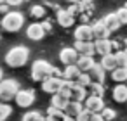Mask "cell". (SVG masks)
Instances as JSON below:
<instances>
[{
  "instance_id": "6da1fadb",
  "label": "cell",
  "mask_w": 127,
  "mask_h": 121,
  "mask_svg": "<svg viewBox=\"0 0 127 121\" xmlns=\"http://www.w3.org/2000/svg\"><path fill=\"white\" fill-rule=\"evenodd\" d=\"M30 59V50L23 45H16L12 47L7 54H5V64L11 68H21L28 62Z\"/></svg>"
},
{
  "instance_id": "7a4b0ae2",
  "label": "cell",
  "mask_w": 127,
  "mask_h": 121,
  "mask_svg": "<svg viewBox=\"0 0 127 121\" xmlns=\"http://www.w3.org/2000/svg\"><path fill=\"white\" fill-rule=\"evenodd\" d=\"M54 68L56 66H52L51 62H47L44 59L35 61L32 64V80L33 81H44V80L51 78L52 73H54Z\"/></svg>"
},
{
  "instance_id": "3957f363",
  "label": "cell",
  "mask_w": 127,
  "mask_h": 121,
  "mask_svg": "<svg viewBox=\"0 0 127 121\" xmlns=\"http://www.w3.org/2000/svg\"><path fill=\"white\" fill-rule=\"evenodd\" d=\"M25 26V16L18 11H11L2 17V28L9 33H16Z\"/></svg>"
},
{
  "instance_id": "277c9868",
  "label": "cell",
  "mask_w": 127,
  "mask_h": 121,
  "mask_svg": "<svg viewBox=\"0 0 127 121\" xmlns=\"http://www.w3.org/2000/svg\"><path fill=\"white\" fill-rule=\"evenodd\" d=\"M19 83L12 78L9 80H2L0 81V102H9L16 97V93L19 92Z\"/></svg>"
},
{
  "instance_id": "5b68a950",
  "label": "cell",
  "mask_w": 127,
  "mask_h": 121,
  "mask_svg": "<svg viewBox=\"0 0 127 121\" xmlns=\"http://www.w3.org/2000/svg\"><path fill=\"white\" fill-rule=\"evenodd\" d=\"M14 102L19 105V107H30L33 102H35V92L33 90H30V88H26V90H19L18 93H16V97H14Z\"/></svg>"
},
{
  "instance_id": "8992f818",
  "label": "cell",
  "mask_w": 127,
  "mask_h": 121,
  "mask_svg": "<svg viewBox=\"0 0 127 121\" xmlns=\"http://www.w3.org/2000/svg\"><path fill=\"white\" fill-rule=\"evenodd\" d=\"M78 57H80V54L77 52L75 47H64V49H61V52H59V61H61L64 66L77 64Z\"/></svg>"
},
{
  "instance_id": "52a82bcc",
  "label": "cell",
  "mask_w": 127,
  "mask_h": 121,
  "mask_svg": "<svg viewBox=\"0 0 127 121\" xmlns=\"http://www.w3.org/2000/svg\"><path fill=\"white\" fill-rule=\"evenodd\" d=\"M75 40L78 42H94V30L92 24H80L75 30Z\"/></svg>"
},
{
  "instance_id": "ba28073f",
  "label": "cell",
  "mask_w": 127,
  "mask_h": 121,
  "mask_svg": "<svg viewBox=\"0 0 127 121\" xmlns=\"http://www.w3.org/2000/svg\"><path fill=\"white\" fill-rule=\"evenodd\" d=\"M63 83H64V80H63V78L51 76V78H47V80H44V81H42V90H44V92H47V93H51V95H54V93H58V92L61 90Z\"/></svg>"
},
{
  "instance_id": "9c48e42d",
  "label": "cell",
  "mask_w": 127,
  "mask_h": 121,
  "mask_svg": "<svg viewBox=\"0 0 127 121\" xmlns=\"http://www.w3.org/2000/svg\"><path fill=\"white\" fill-rule=\"evenodd\" d=\"M84 109L91 111L92 114H96V112H101V111L104 109L103 97H94V95H89V97L84 100Z\"/></svg>"
},
{
  "instance_id": "30bf717a",
  "label": "cell",
  "mask_w": 127,
  "mask_h": 121,
  "mask_svg": "<svg viewBox=\"0 0 127 121\" xmlns=\"http://www.w3.org/2000/svg\"><path fill=\"white\" fill-rule=\"evenodd\" d=\"M87 99V88L78 85L77 81L71 83L70 86V100H75V102H84Z\"/></svg>"
},
{
  "instance_id": "8fae6325",
  "label": "cell",
  "mask_w": 127,
  "mask_h": 121,
  "mask_svg": "<svg viewBox=\"0 0 127 121\" xmlns=\"http://www.w3.org/2000/svg\"><path fill=\"white\" fill-rule=\"evenodd\" d=\"M26 36L33 42H38L45 36V31L42 28V23H32L28 28H26Z\"/></svg>"
},
{
  "instance_id": "7c38bea8",
  "label": "cell",
  "mask_w": 127,
  "mask_h": 121,
  "mask_svg": "<svg viewBox=\"0 0 127 121\" xmlns=\"http://www.w3.org/2000/svg\"><path fill=\"white\" fill-rule=\"evenodd\" d=\"M101 21H103V24L106 26V30H108L110 33L117 31V30L122 26V23H120V19H118L117 12H110V14H106V16H104Z\"/></svg>"
},
{
  "instance_id": "4fadbf2b",
  "label": "cell",
  "mask_w": 127,
  "mask_h": 121,
  "mask_svg": "<svg viewBox=\"0 0 127 121\" xmlns=\"http://www.w3.org/2000/svg\"><path fill=\"white\" fill-rule=\"evenodd\" d=\"M82 111H84V105H82V102H75V100H70L68 102V105H66V109H64V112H66V116H68V119H78V116L82 114Z\"/></svg>"
},
{
  "instance_id": "5bb4252c",
  "label": "cell",
  "mask_w": 127,
  "mask_h": 121,
  "mask_svg": "<svg viewBox=\"0 0 127 121\" xmlns=\"http://www.w3.org/2000/svg\"><path fill=\"white\" fill-rule=\"evenodd\" d=\"M56 19H58V24H59L61 28H70V26H73V23H75V17H73L66 9H59Z\"/></svg>"
},
{
  "instance_id": "9a60e30c",
  "label": "cell",
  "mask_w": 127,
  "mask_h": 121,
  "mask_svg": "<svg viewBox=\"0 0 127 121\" xmlns=\"http://www.w3.org/2000/svg\"><path fill=\"white\" fill-rule=\"evenodd\" d=\"M73 47L77 49V52L80 55H92L94 57V54H96L94 42H78V40H75V45Z\"/></svg>"
},
{
  "instance_id": "2e32d148",
  "label": "cell",
  "mask_w": 127,
  "mask_h": 121,
  "mask_svg": "<svg viewBox=\"0 0 127 121\" xmlns=\"http://www.w3.org/2000/svg\"><path fill=\"white\" fill-rule=\"evenodd\" d=\"M111 97H113V100L118 102V104L127 102V83H117V86H115L113 92H111Z\"/></svg>"
},
{
  "instance_id": "e0dca14e",
  "label": "cell",
  "mask_w": 127,
  "mask_h": 121,
  "mask_svg": "<svg viewBox=\"0 0 127 121\" xmlns=\"http://www.w3.org/2000/svg\"><path fill=\"white\" fill-rule=\"evenodd\" d=\"M94 49H96V54H99L101 57H103V55H108V54H113V52H111V40H110V38L96 40V42H94Z\"/></svg>"
},
{
  "instance_id": "ac0fdd59",
  "label": "cell",
  "mask_w": 127,
  "mask_h": 121,
  "mask_svg": "<svg viewBox=\"0 0 127 121\" xmlns=\"http://www.w3.org/2000/svg\"><path fill=\"white\" fill-rule=\"evenodd\" d=\"M77 66L82 73H91V69L96 66V61L92 55H80L78 61H77Z\"/></svg>"
},
{
  "instance_id": "d6986e66",
  "label": "cell",
  "mask_w": 127,
  "mask_h": 121,
  "mask_svg": "<svg viewBox=\"0 0 127 121\" xmlns=\"http://www.w3.org/2000/svg\"><path fill=\"white\" fill-rule=\"evenodd\" d=\"M80 73H82V71L78 69L77 64L64 66V69H63V80H64V81H77V78H78Z\"/></svg>"
},
{
  "instance_id": "ffe728a7",
  "label": "cell",
  "mask_w": 127,
  "mask_h": 121,
  "mask_svg": "<svg viewBox=\"0 0 127 121\" xmlns=\"http://www.w3.org/2000/svg\"><path fill=\"white\" fill-rule=\"evenodd\" d=\"M94 30V40H103V38H110V31L106 30V26L103 24V21H96L92 24Z\"/></svg>"
},
{
  "instance_id": "44dd1931",
  "label": "cell",
  "mask_w": 127,
  "mask_h": 121,
  "mask_svg": "<svg viewBox=\"0 0 127 121\" xmlns=\"http://www.w3.org/2000/svg\"><path fill=\"white\" fill-rule=\"evenodd\" d=\"M101 66H103V69L104 71H113V69H117L118 68V64H117V57H115V54H108V55H103L101 57V62H99Z\"/></svg>"
},
{
  "instance_id": "7402d4cb",
  "label": "cell",
  "mask_w": 127,
  "mask_h": 121,
  "mask_svg": "<svg viewBox=\"0 0 127 121\" xmlns=\"http://www.w3.org/2000/svg\"><path fill=\"white\" fill-rule=\"evenodd\" d=\"M47 121H66L68 119V116H66V112L64 111H61V109H56V107H49L47 109Z\"/></svg>"
},
{
  "instance_id": "603a6c76",
  "label": "cell",
  "mask_w": 127,
  "mask_h": 121,
  "mask_svg": "<svg viewBox=\"0 0 127 121\" xmlns=\"http://www.w3.org/2000/svg\"><path fill=\"white\" fill-rule=\"evenodd\" d=\"M68 102H70V99L68 97H64L63 93H54L52 95V99H51V105L52 107H56V109H61V111H64L66 109V105H68Z\"/></svg>"
},
{
  "instance_id": "cb8c5ba5",
  "label": "cell",
  "mask_w": 127,
  "mask_h": 121,
  "mask_svg": "<svg viewBox=\"0 0 127 121\" xmlns=\"http://www.w3.org/2000/svg\"><path fill=\"white\" fill-rule=\"evenodd\" d=\"M104 69H103V66L101 64H96L92 69H91V78H92V81H96V83H104Z\"/></svg>"
},
{
  "instance_id": "d4e9b609",
  "label": "cell",
  "mask_w": 127,
  "mask_h": 121,
  "mask_svg": "<svg viewBox=\"0 0 127 121\" xmlns=\"http://www.w3.org/2000/svg\"><path fill=\"white\" fill-rule=\"evenodd\" d=\"M111 80L117 83H127V68H117L111 73Z\"/></svg>"
},
{
  "instance_id": "484cf974",
  "label": "cell",
  "mask_w": 127,
  "mask_h": 121,
  "mask_svg": "<svg viewBox=\"0 0 127 121\" xmlns=\"http://www.w3.org/2000/svg\"><path fill=\"white\" fill-rule=\"evenodd\" d=\"M87 90H89V95H94V97H103V95H104L103 83H96V81H92V83L87 86Z\"/></svg>"
},
{
  "instance_id": "4316f807",
  "label": "cell",
  "mask_w": 127,
  "mask_h": 121,
  "mask_svg": "<svg viewBox=\"0 0 127 121\" xmlns=\"http://www.w3.org/2000/svg\"><path fill=\"white\" fill-rule=\"evenodd\" d=\"M21 121H47V118L44 114H40L38 111H30V112L23 114Z\"/></svg>"
},
{
  "instance_id": "83f0119b",
  "label": "cell",
  "mask_w": 127,
  "mask_h": 121,
  "mask_svg": "<svg viewBox=\"0 0 127 121\" xmlns=\"http://www.w3.org/2000/svg\"><path fill=\"white\" fill-rule=\"evenodd\" d=\"M11 114H12V107L5 102H0V121H7Z\"/></svg>"
},
{
  "instance_id": "f1b7e54d",
  "label": "cell",
  "mask_w": 127,
  "mask_h": 121,
  "mask_svg": "<svg viewBox=\"0 0 127 121\" xmlns=\"http://www.w3.org/2000/svg\"><path fill=\"white\" fill-rule=\"evenodd\" d=\"M30 16L35 17V19H42V17L45 16L44 5H32V7H30Z\"/></svg>"
},
{
  "instance_id": "f546056e",
  "label": "cell",
  "mask_w": 127,
  "mask_h": 121,
  "mask_svg": "<svg viewBox=\"0 0 127 121\" xmlns=\"http://www.w3.org/2000/svg\"><path fill=\"white\" fill-rule=\"evenodd\" d=\"M115 57H117V64H118V68H127V50L115 52Z\"/></svg>"
},
{
  "instance_id": "4dcf8cb0",
  "label": "cell",
  "mask_w": 127,
  "mask_h": 121,
  "mask_svg": "<svg viewBox=\"0 0 127 121\" xmlns=\"http://www.w3.org/2000/svg\"><path fill=\"white\" fill-rule=\"evenodd\" d=\"M77 83L87 88V86L92 83V78H91V74H89V73H80V74H78V78H77Z\"/></svg>"
},
{
  "instance_id": "1f68e13d",
  "label": "cell",
  "mask_w": 127,
  "mask_h": 121,
  "mask_svg": "<svg viewBox=\"0 0 127 121\" xmlns=\"http://www.w3.org/2000/svg\"><path fill=\"white\" fill-rule=\"evenodd\" d=\"M101 116L104 118V121H113V119L117 118V112H115V109H110V107H104V109L101 111Z\"/></svg>"
},
{
  "instance_id": "d6a6232c",
  "label": "cell",
  "mask_w": 127,
  "mask_h": 121,
  "mask_svg": "<svg viewBox=\"0 0 127 121\" xmlns=\"http://www.w3.org/2000/svg\"><path fill=\"white\" fill-rule=\"evenodd\" d=\"M73 17H77V16H82V7H80V4H71V5H68V9H66Z\"/></svg>"
},
{
  "instance_id": "836d02e7",
  "label": "cell",
  "mask_w": 127,
  "mask_h": 121,
  "mask_svg": "<svg viewBox=\"0 0 127 121\" xmlns=\"http://www.w3.org/2000/svg\"><path fill=\"white\" fill-rule=\"evenodd\" d=\"M117 16H118V19H120L122 24H127V7H120L117 11Z\"/></svg>"
},
{
  "instance_id": "e575fe53",
  "label": "cell",
  "mask_w": 127,
  "mask_h": 121,
  "mask_svg": "<svg viewBox=\"0 0 127 121\" xmlns=\"http://www.w3.org/2000/svg\"><path fill=\"white\" fill-rule=\"evenodd\" d=\"M91 116H92V112H91V111H87V109H84L77 121H89V119H91Z\"/></svg>"
},
{
  "instance_id": "d590c367",
  "label": "cell",
  "mask_w": 127,
  "mask_h": 121,
  "mask_svg": "<svg viewBox=\"0 0 127 121\" xmlns=\"http://www.w3.org/2000/svg\"><path fill=\"white\" fill-rule=\"evenodd\" d=\"M9 7H11V5H9L7 2H2V4H0V12H2V14L5 16L7 12H11V11H9Z\"/></svg>"
},
{
  "instance_id": "8d00e7d4",
  "label": "cell",
  "mask_w": 127,
  "mask_h": 121,
  "mask_svg": "<svg viewBox=\"0 0 127 121\" xmlns=\"http://www.w3.org/2000/svg\"><path fill=\"white\" fill-rule=\"evenodd\" d=\"M89 121H104V118L101 116V112H96V114H92L91 116V119Z\"/></svg>"
},
{
  "instance_id": "74e56055",
  "label": "cell",
  "mask_w": 127,
  "mask_h": 121,
  "mask_svg": "<svg viewBox=\"0 0 127 121\" xmlns=\"http://www.w3.org/2000/svg\"><path fill=\"white\" fill-rule=\"evenodd\" d=\"M42 28H44V31H45V33H49V31L52 30V26H51V23H49V21H44V23H42Z\"/></svg>"
},
{
  "instance_id": "f35d334b",
  "label": "cell",
  "mask_w": 127,
  "mask_h": 121,
  "mask_svg": "<svg viewBox=\"0 0 127 121\" xmlns=\"http://www.w3.org/2000/svg\"><path fill=\"white\" fill-rule=\"evenodd\" d=\"M5 2H7L9 5H21L25 0H5Z\"/></svg>"
},
{
  "instance_id": "ab89813d",
  "label": "cell",
  "mask_w": 127,
  "mask_h": 121,
  "mask_svg": "<svg viewBox=\"0 0 127 121\" xmlns=\"http://www.w3.org/2000/svg\"><path fill=\"white\" fill-rule=\"evenodd\" d=\"M70 4H78V2H82V0H68Z\"/></svg>"
},
{
  "instance_id": "60d3db41",
  "label": "cell",
  "mask_w": 127,
  "mask_h": 121,
  "mask_svg": "<svg viewBox=\"0 0 127 121\" xmlns=\"http://www.w3.org/2000/svg\"><path fill=\"white\" fill-rule=\"evenodd\" d=\"M4 80V71H2V68H0V81Z\"/></svg>"
},
{
  "instance_id": "b9f144b4",
  "label": "cell",
  "mask_w": 127,
  "mask_h": 121,
  "mask_svg": "<svg viewBox=\"0 0 127 121\" xmlns=\"http://www.w3.org/2000/svg\"><path fill=\"white\" fill-rule=\"evenodd\" d=\"M124 43H125V50H127V38H125V42H124Z\"/></svg>"
},
{
  "instance_id": "7bdbcfd3",
  "label": "cell",
  "mask_w": 127,
  "mask_h": 121,
  "mask_svg": "<svg viewBox=\"0 0 127 121\" xmlns=\"http://www.w3.org/2000/svg\"><path fill=\"white\" fill-rule=\"evenodd\" d=\"M0 40H2V36H0Z\"/></svg>"
}]
</instances>
